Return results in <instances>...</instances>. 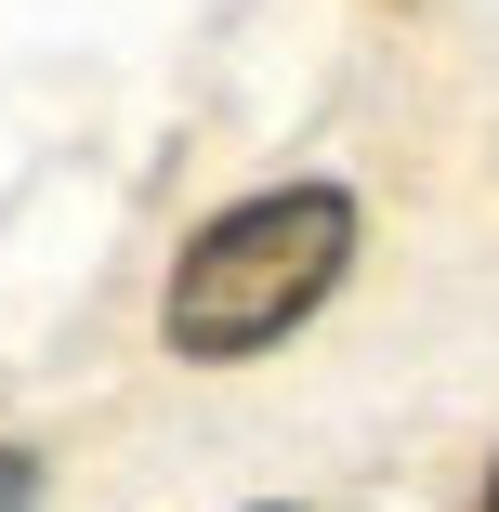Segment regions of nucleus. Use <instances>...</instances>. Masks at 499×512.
Instances as JSON below:
<instances>
[{"label":"nucleus","mask_w":499,"mask_h":512,"mask_svg":"<svg viewBox=\"0 0 499 512\" xmlns=\"http://www.w3.org/2000/svg\"><path fill=\"white\" fill-rule=\"evenodd\" d=\"M486 512H499V460H486Z\"/></svg>","instance_id":"3"},{"label":"nucleus","mask_w":499,"mask_h":512,"mask_svg":"<svg viewBox=\"0 0 499 512\" xmlns=\"http://www.w3.org/2000/svg\"><path fill=\"white\" fill-rule=\"evenodd\" d=\"M342 276H355V197L342 184H263V197H237V211H211L184 237V263L158 289V342L184 368H250Z\"/></svg>","instance_id":"1"},{"label":"nucleus","mask_w":499,"mask_h":512,"mask_svg":"<svg viewBox=\"0 0 499 512\" xmlns=\"http://www.w3.org/2000/svg\"><path fill=\"white\" fill-rule=\"evenodd\" d=\"M263 512H289V499H263Z\"/></svg>","instance_id":"4"},{"label":"nucleus","mask_w":499,"mask_h":512,"mask_svg":"<svg viewBox=\"0 0 499 512\" xmlns=\"http://www.w3.org/2000/svg\"><path fill=\"white\" fill-rule=\"evenodd\" d=\"M0 512H40V460L27 447H0Z\"/></svg>","instance_id":"2"}]
</instances>
